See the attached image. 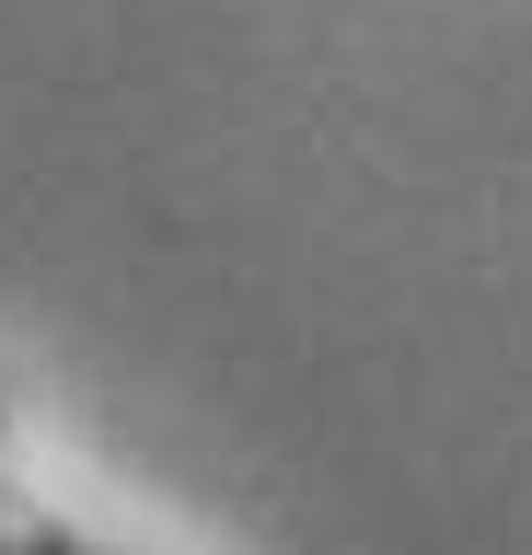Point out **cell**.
Wrapping results in <instances>:
<instances>
[{
	"label": "cell",
	"mask_w": 532,
	"mask_h": 555,
	"mask_svg": "<svg viewBox=\"0 0 532 555\" xmlns=\"http://www.w3.org/2000/svg\"><path fill=\"white\" fill-rule=\"evenodd\" d=\"M0 555H116V544L70 532V520H59V509H36L24 486H0Z\"/></svg>",
	"instance_id": "1"
},
{
	"label": "cell",
	"mask_w": 532,
	"mask_h": 555,
	"mask_svg": "<svg viewBox=\"0 0 532 555\" xmlns=\"http://www.w3.org/2000/svg\"><path fill=\"white\" fill-rule=\"evenodd\" d=\"M0 416H12V405H0Z\"/></svg>",
	"instance_id": "2"
}]
</instances>
